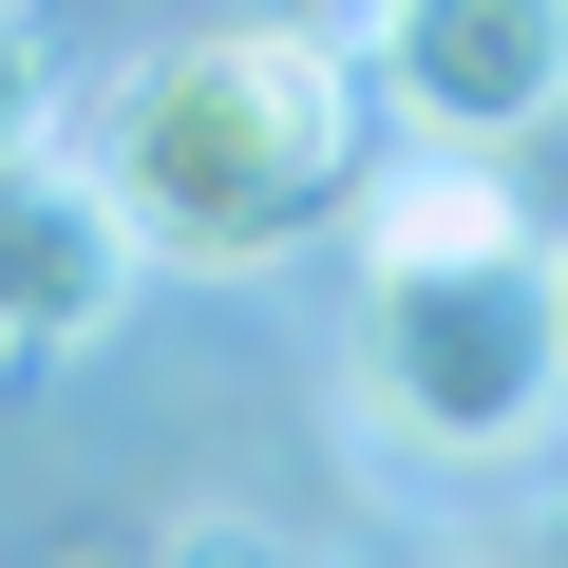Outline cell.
<instances>
[{
    "label": "cell",
    "mask_w": 568,
    "mask_h": 568,
    "mask_svg": "<svg viewBox=\"0 0 568 568\" xmlns=\"http://www.w3.org/2000/svg\"><path fill=\"white\" fill-rule=\"evenodd\" d=\"M77 190L114 209L133 265L265 284V265L342 246V209H361V58L323 20H190L95 95Z\"/></svg>",
    "instance_id": "obj_1"
},
{
    "label": "cell",
    "mask_w": 568,
    "mask_h": 568,
    "mask_svg": "<svg viewBox=\"0 0 568 568\" xmlns=\"http://www.w3.org/2000/svg\"><path fill=\"white\" fill-rule=\"evenodd\" d=\"M342 436L417 493L530 474L568 436V323H549V246L511 265H361V342H342Z\"/></svg>",
    "instance_id": "obj_2"
},
{
    "label": "cell",
    "mask_w": 568,
    "mask_h": 568,
    "mask_svg": "<svg viewBox=\"0 0 568 568\" xmlns=\"http://www.w3.org/2000/svg\"><path fill=\"white\" fill-rule=\"evenodd\" d=\"M361 77L398 95L417 152H530L568 114V0H379Z\"/></svg>",
    "instance_id": "obj_3"
},
{
    "label": "cell",
    "mask_w": 568,
    "mask_h": 568,
    "mask_svg": "<svg viewBox=\"0 0 568 568\" xmlns=\"http://www.w3.org/2000/svg\"><path fill=\"white\" fill-rule=\"evenodd\" d=\"M114 304H133V246L77 190V152H0V379L114 342Z\"/></svg>",
    "instance_id": "obj_4"
},
{
    "label": "cell",
    "mask_w": 568,
    "mask_h": 568,
    "mask_svg": "<svg viewBox=\"0 0 568 568\" xmlns=\"http://www.w3.org/2000/svg\"><path fill=\"white\" fill-rule=\"evenodd\" d=\"M342 227H361V265H511V246H549L493 152H361V209Z\"/></svg>",
    "instance_id": "obj_5"
},
{
    "label": "cell",
    "mask_w": 568,
    "mask_h": 568,
    "mask_svg": "<svg viewBox=\"0 0 568 568\" xmlns=\"http://www.w3.org/2000/svg\"><path fill=\"white\" fill-rule=\"evenodd\" d=\"M0 152H58V58H39L20 0H0Z\"/></svg>",
    "instance_id": "obj_6"
},
{
    "label": "cell",
    "mask_w": 568,
    "mask_h": 568,
    "mask_svg": "<svg viewBox=\"0 0 568 568\" xmlns=\"http://www.w3.org/2000/svg\"><path fill=\"white\" fill-rule=\"evenodd\" d=\"M133 568H304V549H284V530H246V511H190V530H152Z\"/></svg>",
    "instance_id": "obj_7"
},
{
    "label": "cell",
    "mask_w": 568,
    "mask_h": 568,
    "mask_svg": "<svg viewBox=\"0 0 568 568\" xmlns=\"http://www.w3.org/2000/svg\"><path fill=\"white\" fill-rule=\"evenodd\" d=\"M549 323H568V227H549Z\"/></svg>",
    "instance_id": "obj_8"
},
{
    "label": "cell",
    "mask_w": 568,
    "mask_h": 568,
    "mask_svg": "<svg viewBox=\"0 0 568 568\" xmlns=\"http://www.w3.org/2000/svg\"><path fill=\"white\" fill-rule=\"evenodd\" d=\"M77 568H95V549H77Z\"/></svg>",
    "instance_id": "obj_9"
}]
</instances>
